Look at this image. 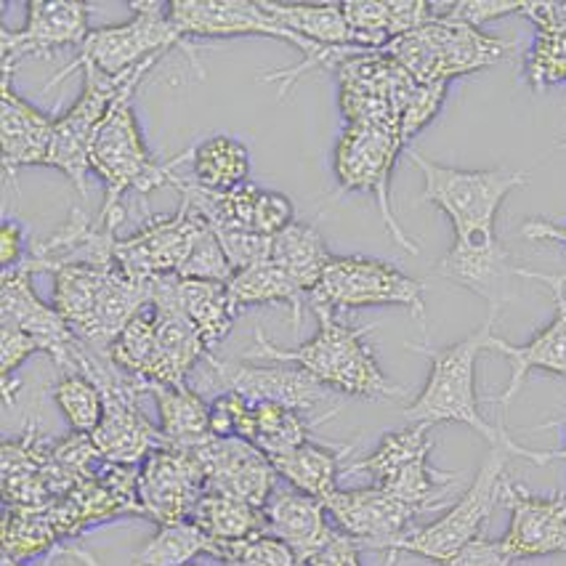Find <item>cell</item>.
I'll use <instances>...</instances> for the list:
<instances>
[{
	"instance_id": "cb8c5ba5",
	"label": "cell",
	"mask_w": 566,
	"mask_h": 566,
	"mask_svg": "<svg viewBox=\"0 0 566 566\" xmlns=\"http://www.w3.org/2000/svg\"><path fill=\"white\" fill-rule=\"evenodd\" d=\"M269 522V535L282 539L304 564L314 551H319L335 535L325 503L298 490H276L263 505Z\"/></svg>"
},
{
	"instance_id": "8fae6325",
	"label": "cell",
	"mask_w": 566,
	"mask_h": 566,
	"mask_svg": "<svg viewBox=\"0 0 566 566\" xmlns=\"http://www.w3.org/2000/svg\"><path fill=\"white\" fill-rule=\"evenodd\" d=\"M85 85L83 94L72 104L67 115L56 117L54 130V147H51V163L49 168H59L67 179L75 184L81 195H88L85 187V176L91 170V144H94L98 125L104 123L112 104H115L117 94L123 91L125 81L134 75L109 77L94 67H83Z\"/></svg>"
},
{
	"instance_id": "f5cc1de1",
	"label": "cell",
	"mask_w": 566,
	"mask_h": 566,
	"mask_svg": "<svg viewBox=\"0 0 566 566\" xmlns=\"http://www.w3.org/2000/svg\"><path fill=\"white\" fill-rule=\"evenodd\" d=\"M564 458H566V450H564Z\"/></svg>"
},
{
	"instance_id": "e0dca14e",
	"label": "cell",
	"mask_w": 566,
	"mask_h": 566,
	"mask_svg": "<svg viewBox=\"0 0 566 566\" xmlns=\"http://www.w3.org/2000/svg\"><path fill=\"white\" fill-rule=\"evenodd\" d=\"M522 276H526V280L545 282V285H548L553 301H556V317H553L548 325L535 335V338L526 340L522 346L509 344V340L497 338V335L492 333L486 348L503 354V357L511 361L509 386H505V391L500 394L497 399H490L492 405L503 407V412H509L511 401L516 399L518 391H522L526 375L530 373L539 370L548 375H566V291H564L566 274L553 276V274L532 272V269H522Z\"/></svg>"
},
{
	"instance_id": "f907efd6",
	"label": "cell",
	"mask_w": 566,
	"mask_h": 566,
	"mask_svg": "<svg viewBox=\"0 0 566 566\" xmlns=\"http://www.w3.org/2000/svg\"><path fill=\"white\" fill-rule=\"evenodd\" d=\"M558 147H562V149H566V142H562V144H558Z\"/></svg>"
},
{
	"instance_id": "836d02e7",
	"label": "cell",
	"mask_w": 566,
	"mask_h": 566,
	"mask_svg": "<svg viewBox=\"0 0 566 566\" xmlns=\"http://www.w3.org/2000/svg\"><path fill=\"white\" fill-rule=\"evenodd\" d=\"M62 535L56 532L54 522L49 518L45 511L32 509H6L3 513V556L11 562L22 564L32 556H41L49 551H64L59 548Z\"/></svg>"
},
{
	"instance_id": "83f0119b",
	"label": "cell",
	"mask_w": 566,
	"mask_h": 566,
	"mask_svg": "<svg viewBox=\"0 0 566 566\" xmlns=\"http://www.w3.org/2000/svg\"><path fill=\"white\" fill-rule=\"evenodd\" d=\"M331 259L333 253L327 250L325 240H322L319 229L314 223L293 221L291 227L272 237V259L269 261L291 276L306 295L317 291L322 272H325Z\"/></svg>"
},
{
	"instance_id": "f546056e",
	"label": "cell",
	"mask_w": 566,
	"mask_h": 566,
	"mask_svg": "<svg viewBox=\"0 0 566 566\" xmlns=\"http://www.w3.org/2000/svg\"><path fill=\"white\" fill-rule=\"evenodd\" d=\"M229 295H232L237 312L248 306L287 304L293 312V331L301 327L304 308L308 306V295L280 266H274L272 261L250 266L245 272H237L232 282H229Z\"/></svg>"
},
{
	"instance_id": "f1b7e54d",
	"label": "cell",
	"mask_w": 566,
	"mask_h": 566,
	"mask_svg": "<svg viewBox=\"0 0 566 566\" xmlns=\"http://www.w3.org/2000/svg\"><path fill=\"white\" fill-rule=\"evenodd\" d=\"M259 3L282 30L295 32L304 41L352 45V30L340 3H285V0H259Z\"/></svg>"
},
{
	"instance_id": "7a4b0ae2",
	"label": "cell",
	"mask_w": 566,
	"mask_h": 566,
	"mask_svg": "<svg viewBox=\"0 0 566 566\" xmlns=\"http://www.w3.org/2000/svg\"><path fill=\"white\" fill-rule=\"evenodd\" d=\"M497 314H490L482 327L476 333H471L469 338L458 340L444 348H431L426 344L415 346L407 344L412 352L426 354L431 359V373L426 380L420 397L412 401L410 407H405V415L410 423H463L484 437L490 447H503L511 455L530 460L535 465H548L551 460L564 458L562 452H539L522 447L516 439L509 437V431L503 426L486 423L479 412V397H476V359L484 352L486 344L492 338V327H495Z\"/></svg>"
},
{
	"instance_id": "ee69618b",
	"label": "cell",
	"mask_w": 566,
	"mask_h": 566,
	"mask_svg": "<svg viewBox=\"0 0 566 566\" xmlns=\"http://www.w3.org/2000/svg\"><path fill=\"white\" fill-rule=\"evenodd\" d=\"M359 556H361V545L357 539L335 530V535L298 566H361Z\"/></svg>"
},
{
	"instance_id": "8992f818",
	"label": "cell",
	"mask_w": 566,
	"mask_h": 566,
	"mask_svg": "<svg viewBox=\"0 0 566 566\" xmlns=\"http://www.w3.org/2000/svg\"><path fill=\"white\" fill-rule=\"evenodd\" d=\"M130 9L136 11L130 22L91 30L77 56L45 85V91L62 83L70 72L83 67H94L109 77L128 75L130 70L142 67L149 59H160L170 49H184L195 62V51L184 41L181 32L170 24L168 3L142 0V3H130Z\"/></svg>"
},
{
	"instance_id": "d4e9b609",
	"label": "cell",
	"mask_w": 566,
	"mask_h": 566,
	"mask_svg": "<svg viewBox=\"0 0 566 566\" xmlns=\"http://www.w3.org/2000/svg\"><path fill=\"white\" fill-rule=\"evenodd\" d=\"M144 391L155 399L160 433L174 447H202L210 439V405L195 388L153 384Z\"/></svg>"
},
{
	"instance_id": "ac0fdd59",
	"label": "cell",
	"mask_w": 566,
	"mask_h": 566,
	"mask_svg": "<svg viewBox=\"0 0 566 566\" xmlns=\"http://www.w3.org/2000/svg\"><path fill=\"white\" fill-rule=\"evenodd\" d=\"M88 32V3L83 0H30L28 24L17 32L0 30V62L3 70L14 72L28 56L45 59L67 45L81 49Z\"/></svg>"
},
{
	"instance_id": "bcb514c9",
	"label": "cell",
	"mask_w": 566,
	"mask_h": 566,
	"mask_svg": "<svg viewBox=\"0 0 566 566\" xmlns=\"http://www.w3.org/2000/svg\"><path fill=\"white\" fill-rule=\"evenodd\" d=\"M30 248L28 240H24V227L19 221L6 219L3 227H0V263H3V272L24 263Z\"/></svg>"
},
{
	"instance_id": "7dc6e473",
	"label": "cell",
	"mask_w": 566,
	"mask_h": 566,
	"mask_svg": "<svg viewBox=\"0 0 566 566\" xmlns=\"http://www.w3.org/2000/svg\"><path fill=\"white\" fill-rule=\"evenodd\" d=\"M522 237H526V240L558 242V245H564V250H566V223H553V221H543V219L526 221L522 227Z\"/></svg>"
},
{
	"instance_id": "d6986e66",
	"label": "cell",
	"mask_w": 566,
	"mask_h": 566,
	"mask_svg": "<svg viewBox=\"0 0 566 566\" xmlns=\"http://www.w3.org/2000/svg\"><path fill=\"white\" fill-rule=\"evenodd\" d=\"M197 450L206 463L208 492L245 500L255 509H263L276 492V479L280 476H276L274 463L245 439L210 437Z\"/></svg>"
},
{
	"instance_id": "f35d334b",
	"label": "cell",
	"mask_w": 566,
	"mask_h": 566,
	"mask_svg": "<svg viewBox=\"0 0 566 566\" xmlns=\"http://www.w3.org/2000/svg\"><path fill=\"white\" fill-rule=\"evenodd\" d=\"M219 240L232 272H245L250 266H259L272 259V237L253 232H232V229H210Z\"/></svg>"
},
{
	"instance_id": "ba28073f",
	"label": "cell",
	"mask_w": 566,
	"mask_h": 566,
	"mask_svg": "<svg viewBox=\"0 0 566 566\" xmlns=\"http://www.w3.org/2000/svg\"><path fill=\"white\" fill-rule=\"evenodd\" d=\"M423 293V282L399 272L391 263L365 255H333L317 291L308 295V306H327L338 314L373 306H405L420 325H426Z\"/></svg>"
},
{
	"instance_id": "484cf974",
	"label": "cell",
	"mask_w": 566,
	"mask_h": 566,
	"mask_svg": "<svg viewBox=\"0 0 566 566\" xmlns=\"http://www.w3.org/2000/svg\"><path fill=\"white\" fill-rule=\"evenodd\" d=\"M338 410L327 412L322 420L333 418ZM322 420H317V423H308L304 415L293 410V407L272 405V401H259V405L250 407L242 439L253 447H259L269 460H274V458L287 455V452L298 450L301 444L312 442V433Z\"/></svg>"
},
{
	"instance_id": "816d5d0a",
	"label": "cell",
	"mask_w": 566,
	"mask_h": 566,
	"mask_svg": "<svg viewBox=\"0 0 566 566\" xmlns=\"http://www.w3.org/2000/svg\"><path fill=\"white\" fill-rule=\"evenodd\" d=\"M184 566H197V564H184Z\"/></svg>"
},
{
	"instance_id": "1f68e13d",
	"label": "cell",
	"mask_w": 566,
	"mask_h": 566,
	"mask_svg": "<svg viewBox=\"0 0 566 566\" xmlns=\"http://www.w3.org/2000/svg\"><path fill=\"white\" fill-rule=\"evenodd\" d=\"M195 181L213 192H229V189L248 184L250 153L242 142L232 136H210L189 153Z\"/></svg>"
},
{
	"instance_id": "b9f144b4",
	"label": "cell",
	"mask_w": 566,
	"mask_h": 566,
	"mask_svg": "<svg viewBox=\"0 0 566 566\" xmlns=\"http://www.w3.org/2000/svg\"><path fill=\"white\" fill-rule=\"evenodd\" d=\"M253 401H248L237 391H221L219 397L210 401V437L232 439L245 431L248 415Z\"/></svg>"
},
{
	"instance_id": "60d3db41",
	"label": "cell",
	"mask_w": 566,
	"mask_h": 566,
	"mask_svg": "<svg viewBox=\"0 0 566 566\" xmlns=\"http://www.w3.org/2000/svg\"><path fill=\"white\" fill-rule=\"evenodd\" d=\"M444 94L447 85H415V91L399 115V134L405 138V144L437 117V112L442 109Z\"/></svg>"
},
{
	"instance_id": "f6af8a7d",
	"label": "cell",
	"mask_w": 566,
	"mask_h": 566,
	"mask_svg": "<svg viewBox=\"0 0 566 566\" xmlns=\"http://www.w3.org/2000/svg\"><path fill=\"white\" fill-rule=\"evenodd\" d=\"M444 566H513V558L500 548V543H492L484 535L465 545L463 551Z\"/></svg>"
},
{
	"instance_id": "d6a6232c",
	"label": "cell",
	"mask_w": 566,
	"mask_h": 566,
	"mask_svg": "<svg viewBox=\"0 0 566 566\" xmlns=\"http://www.w3.org/2000/svg\"><path fill=\"white\" fill-rule=\"evenodd\" d=\"M221 558L223 545L216 543L213 537L202 530L200 524H195L192 518L179 524H166L147 539L142 551L134 556L136 566H184L192 564L197 556Z\"/></svg>"
},
{
	"instance_id": "681fc988",
	"label": "cell",
	"mask_w": 566,
	"mask_h": 566,
	"mask_svg": "<svg viewBox=\"0 0 566 566\" xmlns=\"http://www.w3.org/2000/svg\"><path fill=\"white\" fill-rule=\"evenodd\" d=\"M394 562H397V558H394V556H388V558H386V566H394Z\"/></svg>"
},
{
	"instance_id": "ab89813d",
	"label": "cell",
	"mask_w": 566,
	"mask_h": 566,
	"mask_svg": "<svg viewBox=\"0 0 566 566\" xmlns=\"http://www.w3.org/2000/svg\"><path fill=\"white\" fill-rule=\"evenodd\" d=\"M32 354H45L43 344L32 335L17 331V327L3 325L0 327V380H3V399L9 405L11 397H14V388H11V378L19 367L28 361Z\"/></svg>"
},
{
	"instance_id": "277c9868",
	"label": "cell",
	"mask_w": 566,
	"mask_h": 566,
	"mask_svg": "<svg viewBox=\"0 0 566 566\" xmlns=\"http://www.w3.org/2000/svg\"><path fill=\"white\" fill-rule=\"evenodd\" d=\"M319 319V333L306 344L282 348L269 340L259 327L255 331V359L287 361L304 367L308 375L344 397L359 399H399L405 388L391 384L380 370L375 352L367 346L365 335L370 327H354L338 317V312L327 306H308Z\"/></svg>"
},
{
	"instance_id": "44dd1931",
	"label": "cell",
	"mask_w": 566,
	"mask_h": 566,
	"mask_svg": "<svg viewBox=\"0 0 566 566\" xmlns=\"http://www.w3.org/2000/svg\"><path fill=\"white\" fill-rule=\"evenodd\" d=\"M0 319L3 325L17 327V331L32 335L43 344V352L56 361L62 370H67L72 354H75L77 338L72 327L64 322L54 306H45L32 291V272L24 263L17 269L3 272V291H0Z\"/></svg>"
},
{
	"instance_id": "7c38bea8",
	"label": "cell",
	"mask_w": 566,
	"mask_h": 566,
	"mask_svg": "<svg viewBox=\"0 0 566 566\" xmlns=\"http://www.w3.org/2000/svg\"><path fill=\"white\" fill-rule=\"evenodd\" d=\"M77 479L56 460V444L45 442L38 426L3 442V500L6 509L49 511Z\"/></svg>"
},
{
	"instance_id": "5b68a950",
	"label": "cell",
	"mask_w": 566,
	"mask_h": 566,
	"mask_svg": "<svg viewBox=\"0 0 566 566\" xmlns=\"http://www.w3.org/2000/svg\"><path fill=\"white\" fill-rule=\"evenodd\" d=\"M391 56L415 83L447 85L455 77L492 67L516 51V43L484 35L479 28L439 17L426 28L407 32L386 45Z\"/></svg>"
},
{
	"instance_id": "9c48e42d",
	"label": "cell",
	"mask_w": 566,
	"mask_h": 566,
	"mask_svg": "<svg viewBox=\"0 0 566 566\" xmlns=\"http://www.w3.org/2000/svg\"><path fill=\"white\" fill-rule=\"evenodd\" d=\"M405 147L397 128H380V125H346L338 147H335L333 166L335 176L344 192H373L380 206L386 229L391 232L394 242L405 248L410 255H418V242L405 234L399 221L391 213V170L397 166V157Z\"/></svg>"
},
{
	"instance_id": "5bb4252c",
	"label": "cell",
	"mask_w": 566,
	"mask_h": 566,
	"mask_svg": "<svg viewBox=\"0 0 566 566\" xmlns=\"http://www.w3.org/2000/svg\"><path fill=\"white\" fill-rule=\"evenodd\" d=\"M168 19L187 43L192 38L259 35L295 45L304 59L319 49V43L282 30L255 0H170Z\"/></svg>"
},
{
	"instance_id": "ffe728a7",
	"label": "cell",
	"mask_w": 566,
	"mask_h": 566,
	"mask_svg": "<svg viewBox=\"0 0 566 566\" xmlns=\"http://www.w3.org/2000/svg\"><path fill=\"white\" fill-rule=\"evenodd\" d=\"M503 500L511 511V524L497 543L513 562L566 553V495L537 497L505 482Z\"/></svg>"
},
{
	"instance_id": "8d00e7d4",
	"label": "cell",
	"mask_w": 566,
	"mask_h": 566,
	"mask_svg": "<svg viewBox=\"0 0 566 566\" xmlns=\"http://www.w3.org/2000/svg\"><path fill=\"white\" fill-rule=\"evenodd\" d=\"M179 276H184V280L223 282V285H229V282H232L234 272H232V266H229L227 255H223L216 234L210 232V227L202 229L200 237L195 240L187 261L181 263Z\"/></svg>"
},
{
	"instance_id": "4dcf8cb0",
	"label": "cell",
	"mask_w": 566,
	"mask_h": 566,
	"mask_svg": "<svg viewBox=\"0 0 566 566\" xmlns=\"http://www.w3.org/2000/svg\"><path fill=\"white\" fill-rule=\"evenodd\" d=\"M192 522L200 524L216 543H245L269 535V522L263 509L219 492H206L192 513Z\"/></svg>"
},
{
	"instance_id": "4316f807",
	"label": "cell",
	"mask_w": 566,
	"mask_h": 566,
	"mask_svg": "<svg viewBox=\"0 0 566 566\" xmlns=\"http://www.w3.org/2000/svg\"><path fill=\"white\" fill-rule=\"evenodd\" d=\"M352 455V447H325L306 442L298 450L287 452V455L274 458L276 476L285 479L291 484V490L304 492L317 500L331 497L338 490V476H340V463Z\"/></svg>"
},
{
	"instance_id": "30bf717a",
	"label": "cell",
	"mask_w": 566,
	"mask_h": 566,
	"mask_svg": "<svg viewBox=\"0 0 566 566\" xmlns=\"http://www.w3.org/2000/svg\"><path fill=\"white\" fill-rule=\"evenodd\" d=\"M138 505L142 516L155 524H179L192 518V513L208 492L206 463L197 447L166 444L138 469Z\"/></svg>"
},
{
	"instance_id": "6da1fadb",
	"label": "cell",
	"mask_w": 566,
	"mask_h": 566,
	"mask_svg": "<svg viewBox=\"0 0 566 566\" xmlns=\"http://www.w3.org/2000/svg\"><path fill=\"white\" fill-rule=\"evenodd\" d=\"M415 168L423 174V192L418 202H433L450 216L455 242L439 261V269L452 276L482 274L509 261V250L495 234L500 206L513 189L522 187L530 174L522 170H463L431 160L418 149H407Z\"/></svg>"
},
{
	"instance_id": "7bdbcfd3",
	"label": "cell",
	"mask_w": 566,
	"mask_h": 566,
	"mask_svg": "<svg viewBox=\"0 0 566 566\" xmlns=\"http://www.w3.org/2000/svg\"><path fill=\"white\" fill-rule=\"evenodd\" d=\"M526 0H460V3H442V17L455 22L482 28L495 19L522 14Z\"/></svg>"
},
{
	"instance_id": "52a82bcc",
	"label": "cell",
	"mask_w": 566,
	"mask_h": 566,
	"mask_svg": "<svg viewBox=\"0 0 566 566\" xmlns=\"http://www.w3.org/2000/svg\"><path fill=\"white\" fill-rule=\"evenodd\" d=\"M511 452L503 447H490L484 465L479 469L463 497L444 511L437 522L429 526H412L405 537L394 545L388 556H399V553H410L420 556L431 564H450L465 545L482 537L484 524L490 522L495 505L503 500L505 490V469H509Z\"/></svg>"
},
{
	"instance_id": "c3c4849f",
	"label": "cell",
	"mask_w": 566,
	"mask_h": 566,
	"mask_svg": "<svg viewBox=\"0 0 566 566\" xmlns=\"http://www.w3.org/2000/svg\"><path fill=\"white\" fill-rule=\"evenodd\" d=\"M3 566H19V564H17V562H11V558H6V556H3Z\"/></svg>"
},
{
	"instance_id": "d590c367",
	"label": "cell",
	"mask_w": 566,
	"mask_h": 566,
	"mask_svg": "<svg viewBox=\"0 0 566 566\" xmlns=\"http://www.w3.org/2000/svg\"><path fill=\"white\" fill-rule=\"evenodd\" d=\"M54 401L67 418L72 433L91 437L104 418L102 388L83 373H64L54 386Z\"/></svg>"
},
{
	"instance_id": "9a60e30c",
	"label": "cell",
	"mask_w": 566,
	"mask_h": 566,
	"mask_svg": "<svg viewBox=\"0 0 566 566\" xmlns=\"http://www.w3.org/2000/svg\"><path fill=\"white\" fill-rule=\"evenodd\" d=\"M322 503L335 530L357 539L361 548L388 553L412 530V518L418 516V511H412L378 484L361 486V490H335Z\"/></svg>"
},
{
	"instance_id": "603a6c76",
	"label": "cell",
	"mask_w": 566,
	"mask_h": 566,
	"mask_svg": "<svg viewBox=\"0 0 566 566\" xmlns=\"http://www.w3.org/2000/svg\"><path fill=\"white\" fill-rule=\"evenodd\" d=\"M54 117L43 115L28 98L11 88V70L0 81V142H3V168L14 179L17 170L49 166L54 147Z\"/></svg>"
},
{
	"instance_id": "7402d4cb",
	"label": "cell",
	"mask_w": 566,
	"mask_h": 566,
	"mask_svg": "<svg viewBox=\"0 0 566 566\" xmlns=\"http://www.w3.org/2000/svg\"><path fill=\"white\" fill-rule=\"evenodd\" d=\"M153 304L170 306L192 322V327L206 340L208 352L232 333L237 312L229 295V285L223 282L184 280L179 274L155 276L153 280Z\"/></svg>"
},
{
	"instance_id": "2e32d148",
	"label": "cell",
	"mask_w": 566,
	"mask_h": 566,
	"mask_svg": "<svg viewBox=\"0 0 566 566\" xmlns=\"http://www.w3.org/2000/svg\"><path fill=\"white\" fill-rule=\"evenodd\" d=\"M206 361L210 365L213 378L223 386V391L242 394L248 401H272V405H285L293 410L304 412L314 410L331 397V388L322 386L314 375H308L304 367L287 365V361H266V365H237V361H221L213 354H208Z\"/></svg>"
},
{
	"instance_id": "3957f363",
	"label": "cell",
	"mask_w": 566,
	"mask_h": 566,
	"mask_svg": "<svg viewBox=\"0 0 566 566\" xmlns=\"http://www.w3.org/2000/svg\"><path fill=\"white\" fill-rule=\"evenodd\" d=\"M160 59H149L142 67L134 70L117 94L104 123L98 125L94 144H91V170L104 181V208L98 213V221L120 227L123 221V197L128 192L149 195L160 187H170L176 168L184 160H189V149L174 160L160 163L149 153L144 142L142 128H138L134 94L144 77Z\"/></svg>"
},
{
	"instance_id": "74e56055",
	"label": "cell",
	"mask_w": 566,
	"mask_h": 566,
	"mask_svg": "<svg viewBox=\"0 0 566 566\" xmlns=\"http://www.w3.org/2000/svg\"><path fill=\"white\" fill-rule=\"evenodd\" d=\"M221 562L223 566H298L295 553L272 535L245 539V543H227Z\"/></svg>"
},
{
	"instance_id": "e575fe53",
	"label": "cell",
	"mask_w": 566,
	"mask_h": 566,
	"mask_svg": "<svg viewBox=\"0 0 566 566\" xmlns=\"http://www.w3.org/2000/svg\"><path fill=\"white\" fill-rule=\"evenodd\" d=\"M431 423H412L401 431H388L380 444L375 447L373 455H367L359 463L346 465V473H370L375 484L384 482V479L391 473L397 465L405 463L415 455H423V452H431Z\"/></svg>"
},
{
	"instance_id": "4fadbf2b",
	"label": "cell",
	"mask_w": 566,
	"mask_h": 566,
	"mask_svg": "<svg viewBox=\"0 0 566 566\" xmlns=\"http://www.w3.org/2000/svg\"><path fill=\"white\" fill-rule=\"evenodd\" d=\"M208 223L181 200L174 216H153L138 232L120 237L115 245V263L136 280L179 274L189 250Z\"/></svg>"
}]
</instances>
